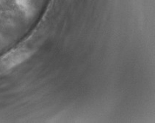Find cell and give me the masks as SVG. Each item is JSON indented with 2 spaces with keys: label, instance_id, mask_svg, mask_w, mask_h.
Segmentation results:
<instances>
[{
  "label": "cell",
  "instance_id": "1",
  "mask_svg": "<svg viewBox=\"0 0 155 123\" xmlns=\"http://www.w3.org/2000/svg\"><path fill=\"white\" fill-rule=\"evenodd\" d=\"M30 54L26 52H18L8 56L2 61V66L5 70L9 69L21 62L28 57Z\"/></svg>",
  "mask_w": 155,
  "mask_h": 123
}]
</instances>
